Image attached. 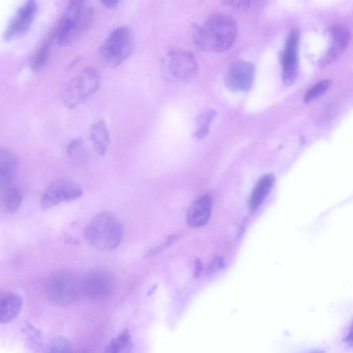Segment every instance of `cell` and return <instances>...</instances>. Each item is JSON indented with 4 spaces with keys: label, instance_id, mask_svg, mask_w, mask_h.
<instances>
[{
    "label": "cell",
    "instance_id": "obj_24",
    "mask_svg": "<svg viewBox=\"0 0 353 353\" xmlns=\"http://www.w3.org/2000/svg\"><path fill=\"white\" fill-rule=\"evenodd\" d=\"M50 49V43L45 42L37 50L31 61V67L34 70L39 69L46 61Z\"/></svg>",
    "mask_w": 353,
    "mask_h": 353
},
{
    "label": "cell",
    "instance_id": "obj_20",
    "mask_svg": "<svg viewBox=\"0 0 353 353\" xmlns=\"http://www.w3.org/2000/svg\"><path fill=\"white\" fill-rule=\"evenodd\" d=\"M133 341L128 330H123L107 344L103 353H132Z\"/></svg>",
    "mask_w": 353,
    "mask_h": 353
},
{
    "label": "cell",
    "instance_id": "obj_5",
    "mask_svg": "<svg viewBox=\"0 0 353 353\" xmlns=\"http://www.w3.org/2000/svg\"><path fill=\"white\" fill-rule=\"evenodd\" d=\"M198 63L194 55L185 50L172 48L162 60L163 77L172 82H185L193 79L198 72Z\"/></svg>",
    "mask_w": 353,
    "mask_h": 353
},
{
    "label": "cell",
    "instance_id": "obj_13",
    "mask_svg": "<svg viewBox=\"0 0 353 353\" xmlns=\"http://www.w3.org/2000/svg\"><path fill=\"white\" fill-rule=\"evenodd\" d=\"M331 38L330 47L326 54L321 60L322 65L334 61L347 47L350 41L349 29L341 25H334L329 28Z\"/></svg>",
    "mask_w": 353,
    "mask_h": 353
},
{
    "label": "cell",
    "instance_id": "obj_28",
    "mask_svg": "<svg viewBox=\"0 0 353 353\" xmlns=\"http://www.w3.org/2000/svg\"><path fill=\"white\" fill-rule=\"evenodd\" d=\"M81 144V139H77L73 140L70 142V143L68 145L67 151L68 153L71 154L72 152L77 148L79 145Z\"/></svg>",
    "mask_w": 353,
    "mask_h": 353
},
{
    "label": "cell",
    "instance_id": "obj_12",
    "mask_svg": "<svg viewBox=\"0 0 353 353\" xmlns=\"http://www.w3.org/2000/svg\"><path fill=\"white\" fill-rule=\"evenodd\" d=\"M299 34L296 30H292L288 34L282 57V77L285 85L293 83L297 77V49Z\"/></svg>",
    "mask_w": 353,
    "mask_h": 353
},
{
    "label": "cell",
    "instance_id": "obj_32",
    "mask_svg": "<svg viewBox=\"0 0 353 353\" xmlns=\"http://www.w3.org/2000/svg\"><path fill=\"white\" fill-rule=\"evenodd\" d=\"M81 353H87V352H81Z\"/></svg>",
    "mask_w": 353,
    "mask_h": 353
},
{
    "label": "cell",
    "instance_id": "obj_2",
    "mask_svg": "<svg viewBox=\"0 0 353 353\" xmlns=\"http://www.w3.org/2000/svg\"><path fill=\"white\" fill-rule=\"evenodd\" d=\"M93 17L94 10L85 1H70L55 30L57 42L63 46L72 43L89 28Z\"/></svg>",
    "mask_w": 353,
    "mask_h": 353
},
{
    "label": "cell",
    "instance_id": "obj_1",
    "mask_svg": "<svg viewBox=\"0 0 353 353\" xmlns=\"http://www.w3.org/2000/svg\"><path fill=\"white\" fill-rule=\"evenodd\" d=\"M238 33L236 21L230 16L214 14L193 28L195 45L206 52H221L234 43Z\"/></svg>",
    "mask_w": 353,
    "mask_h": 353
},
{
    "label": "cell",
    "instance_id": "obj_22",
    "mask_svg": "<svg viewBox=\"0 0 353 353\" xmlns=\"http://www.w3.org/2000/svg\"><path fill=\"white\" fill-rule=\"evenodd\" d=\"M216 112L212 109H208L202 112L198 117V128L194 132V137L201 139L205 137L210 130V124L214 117Z\"/></svg>",
    "mask_w": 353,
    "mask_h": 353
},
{
    "label": "cell",
    "instance_id": "obj_15",
    "mask_svg": "<svg viewBox=\"0 0 353 353\" xmlns=\"http://www.w3.org/2000/svg\"><path fill=\"white\" fill-rule=\"evenodd\" d=\"M23 306L22 297L9 290H0V323H6L14 319Z\"/></svg>",
    "mask_w": 353,
    "mask_h": 353
},
{
    "label": "cell",
    "instance_id": "obj_29",
    "mask_svg": "<svg viewBox=\"0 0 353 353\" xmlns=\"http://www.w3.org/2000/svg\"><path fill=\"white\" fill-rule=\"evenodd\" d=\"M202 270V265L201 261L197 259L195 260V269L194 272V277H197L199 276Z\"/></svg>",
    "mask_w": 353,
    "mask_h": 353
},
{
    "label": "cell",
    "instance_id": "obj_23",
    "mask_svg": "<svg viewBox=\"0 0 353 353\" xmlns=\"http://www.w3.org/2000/svg\"><path fill=\"white\" fill-rule=\"evenodd\" d=\"M330 83L331 81L330 80L323 79L312 85L305 94V102H310L322 95L328 90Z\"/></svg>",
    "mask_w": 353,
    "mask_h": 353
},
{
    "label": "cell",
    "instance_id": "obj_17",
    "mask_svg": "<svg viewBox=\"0 0 353 353\" xmlns=\"http://www.w3.org/2000/svg\"><path fill=\"white\" fill-rule=\"evenodd\" d=\"M89 137L94 149L100 156L105 155L110 143L108 125L104 120L94 122L90 128Z\"/></svg>",
    "mask_w": 353,
    "mask_h": 353
},
{
    "label": "cell",
    "instance_id": "obj_21",
    "mask_svg": "<svg viewBox=\"0 0 353 353\" xmlns=\"http://www.w3.org/2000/svg\"><path fill=\"white\" fill-rule=\"evenodd\" d=\"M44 353H74V349L68 339L57 336L48 343Z\"/></svg>",
    "mask_w": 353,
    "mask_h": 353
},
{
    "label": "cell",
    "instance_id": "obj_6",
    "mask_svg": "<svg viewBox=\"0 0 353 353\" xmlns=\"http://www.w3.org/2000/svg\"><path fill=\"white\" fill-rule=\"evenodd\" d=\"M133 43L131 30L127 26H120L103 42L99 48L100 56L108 65H119L131 54Z\"/></svg>",
    "mask_w": 353,
    "mask_h": 353
},
{
    "label": "cell",
    "instance_id": "obj_31",
    "mask_svg": "<svg viewBox=\"0 0 353 353\" xmlns=\"http://www.w3.org/2000/svg\"><path fill=\"white\" fill-rule=\"evenodd\" d=\"M313 353H323L321 352H313Z\"/></svg>",
    "mask_w": 353,
    "mask_h": 353
},
{
    "label": "cell",
    "instance_id": "obj_9",
    "mask_svg": "<svg viewBox=\"0 0 353 353\" xmlns=\"http://www.w3.org/2000/svg\"><path fill=\"white\" fill-rule=\"evenodd\" d=\"M114 288L112 275L104 270L88 273L81 283V290L90 299L102 300L111 295Z\"/></svg>",
    "mask_w": 353,
    "mask_h": 353
},
{
    "label": "cell",
    "instance_id": "obj_16",
    "mask_svg": "<svg viewBox=\"0 0 353 353\" xmlns=\"http://www.w3.org/2000/svg\"><path fill=\"white\" fill-rule=\"evenodd\" d=\"M19 161L10 150L0 148V190L13 184Z\"/></svg>",
    "mask_w": 353,
    "mask_h": 353
},
{
    "label": "cell",
    "instance_id": "obj_14",
    "mask_svg": "<svg viewBox=\"0 0 353 353\" xmlns=\"http://www.w3.org/2000/svg\"><path fill=\"white\" fill-rule=\"evenodd\" d=\"M212 208V199L208 194H203L194 200L190 205L186 219L191 228H200L205 225L210 219Z\"/></svg>",
    "mask_w": 353,
    "mask_h": 353
},
{
    "label": "cell",
    "instance_id": "obj_27",
    "mask_svg": "<svg viewBox=\"0 0 353 353\" xmlns=\"http://www.w3.org/2000/svg\"><path fill=\"white\" fill-rule=\"evenodd\" d=\"M225 4L237 9H246L250 7V1H227Z\"/></svg>",
    "mask_w": 353,
    "mask_h": 353
},
{
    "label": "cell",
    "instance_id": "obj_26",
    "mask_svg": "<svg viewBox=\"0 0 353 353\" xmlns=\"http://www.w3.org/2000/svg\"><path fill=\"white\" fill-rule=\"evenodd\" d=\"M223 267V261L222 258L216 257L212 259L206 268L205 272L207 274H212Z\"/></svg>",
    "mask_w": 353,
    "mask_h": 353
},
{
    "label": "cell",
    "instance_id": "obj_8",
    "mask_svg": "<svg viewBox=\"0 0 353 353\" xmlns=\"http://www.w3.org/2000/svg\"><path fill=\"white\" fill-rule=\"evenodd\" d=\"M83 190L76 182L69 179H57L52 181L42 194L40 207L48 210L62 202L77 199Z\"/></svg>",
    "mask_w": 353,
    "mask_h": 353
},
{
    "label": "cell",
    "instance_id": "obj_3",
    "mask_svg": "<svg viewBox=\"0 0 353 353\" xmlns=\"http://www.w3.org/2000/svg\"><path fill=\"white\" fill-rule=\"evenodd\" d=\"M84 235L89 244L95 249L110 251L119 245L123 228L113 214L102 212L91 220Z\"/></svg>",
    "mask_w": 353,
    "mask_h": 353
},
{
    "label": "cell",
    "instance_id": "obj_11",
    "mask_svg": "<svg viewBox=\"0 0 353 353\" xmlns=\"http://www.w3.org/2000/svg\"><path fill=\"white\" fill-rule=\"evenodd\" d=\"M38 6L35 1H25L16 11L3 33L5 40H10L13 37L25 33L32 25Z\"/></svg>",
    "mask_w": 353,
    "mask_h": 353
},
{
    "label": "cell",
    "instance_id": "obj_7",
    "mask_svg": "<svg viewBox=\"0 0 353 353\" xmlns=\"http://www.w3.org/2000/svg\"><path fill=\"white\" fill-rule=\"evenodd\" d=\"M101 77L94 68H87L72 79L63 94L64 105L74 108L94 93L100 85Z\"/></svg>",
    "mask_w": 353,
    "mask_h": 353
},
{
    "label": "cell",
    "instance_id": "obj_10",
    "mask_svg": "<svg viewBox=\"0 0 353 353\" xmlns=\"http://www.w3.org/2000/svg\"><path fill=\"white\" fill-rule=\"evenodd\" d=\"M254 67L245 60H236L229 66L225 77V85L233 91H245L252 85Z\"/></svg>",
    "mask_w": 353,
    "mask_h": 353
},
{
    "label": "cell",
    "instance_id": "obj_25",
    "mask_svg": "<svg viewBox=\"0 0 353 353\" xmlns=\"http://www.w3.org/2000/svg\"><path fill=\"white\" fill-rule=\"evenodd\" d=\"M176 235H170L164 242L161 243L158 246L151 249L147 254V257L154 256L161 252L165 248L169 247L176 239Z\"/></svg>",
    "mask_w": 353,
    "mask_h": 353
},
{
    "label": "cell",
    "instance_id": "obj_18",
    "mask_svg": "<svg viewBox=\"0 0 353 353\" xmlns=\"http://www.w3.org/2000/svg\"><path fill=\"white\" fill-rule=\"evenodd\" d=\"M274 181V178L270 174L264 175L258 181L250 199V208L252 212H255L261 206L270 192Z\"/></svg>",
    "mask_w": 353,
    "mask_h": 353
},
{
    "label": "cell",
    "instance_id": "obj_19",
    "mask_svg": "<svg viewBox=\"0 0 353 353\" xmlns=\"http://www.w3.org/2000/svg\"><path fill=\"white\" fill-rule=\"evenodd\" d=\"M1 203L2 208L6 212H14L19 208L22 200L23 194L21 189L12 184L0 190Z\"/></svg>",
    "mask_w": 353,
    "mask_h": 353
},
{
    "label": "cell",
    "instance_id": "obj_30",
    "mask_svg": "<svg viewBox=\"0 0 353 353\" xmlns=\"http://www.w3.org/2000/svg\"><path fill=\"white\" fill-rule=\"evenodd\" d=\"M102 3L107 8H113L117 6L119 1L115 0H105L103 1Z\"/></svg>",
    "mask_w": 353,
    "mask_h": 353
},
{
    "label": "cell",
    "instance_id": "obj_4",
    "mask_svg": "<svg viewBox=\"0 0 353 353\" xmlns=\"http://www.w3.org/2000/svg\"><path fill=\"white\" fill-rule=\"evenodd\" d=\"M81 283L77 276L68 270H59L49 276L45 292L49 301L58 306L69 305L78 299Z\"/></svg>",
    "mask_w": 353,
    "mask_h": 353
}]
</instances>
